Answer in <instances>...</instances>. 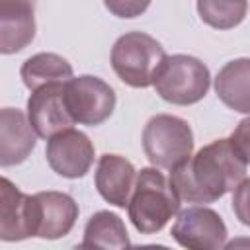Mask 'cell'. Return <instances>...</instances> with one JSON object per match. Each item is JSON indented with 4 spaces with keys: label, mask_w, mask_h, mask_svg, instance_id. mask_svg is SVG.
<instances>
[{
    "label": "cell",
    "mask_w": 250,
    "mask_h": 250,
    "mask_svg": "<svg viewBox=\"0 0 250 250\" xmlns=\"http://www.w3.org/2000/svg\"><path fill=\"white\" fill-rule=\"evenodd\" d=\"M246 166L230 139H219L170 170V184L182 201L205 205L232 191L246 178Z\"/></svg>",
    "instance_id": "obj_1"
},
{
    "label": "cell",
    "mask_w": 250,
    "mask_h": 250,
    "mask_svg": "<svg viewBox=\"0 0 250 250\" xmlns=\"http://www.w3.org/2000/svg\"><path fill=\"white\" fill-rule=\"evenodd\" d=\"M180 197L170 180L154 166L137 172L135 188L127 203V213L133 227L141 234H156L166 223L178 215Z\"/></svg>",
    "instance_id": "obj_2"
},
{
    "label": "cell",
    "mask_w": 250,
    "mask_h": 250,
    "mask_svg": "<svg viewBox=\"0 0 250 250\" xmlns=\"http://www.w3.org/2000/svg\"><path fill=\"white\" fill-rule=\"evenodd\" d=\"M166 59L164 47L143 31L121 35L111 47V68L117 78L131 88H148Z\"/></svg>",
    "instance_id": "obj_3"
},
{
    "label": "cell",
    "mask_w": 250,
    "mask_h": 250,
    "mask_svg": "<svg viewBox=\"0 0 250 250\" xmlns=\"http://www.w3.org/2000/svg\"><path fill=\"white\" fill-rule=\"evenodd\" d=\"M143 150L152 166L174 170L191 156V127L182 117L158 113L150 117L143 129Z\"/></svg>",
    "instance_id": "obj_4"
},
{
    "label": "cell",
    "mask_w": 250,
    "mask_h": 250,
    "mask_svg": "<svg viewBox=\"0 0 250 250\" xmlns=\"http://www.w3.org/2000/svg\"><path fill=\"white\" fill-rule=\"evenodd\" d=\"M156 94L174 105H191L205 98L211 86L209 68L195 57H166L154 78Z\"/></svg>",
    "instance_id": "obj_5"
},
{
    "label": "cell",
    "mask_w": 250,
    "mask_h": 250,
    "mask_svg": "<svg viewBox=\"0 0 250 250\" xmlns=\"http://www.w3.org/2000/svg\"><path fill=\"white\" fill-rule=\"evenodd\" d=\"M64 102L74 123L96 127L113 113L115 92L98 76H72L64 84Z\"/></svg>",
    "instance_id": "obj_6"
},
{
    "label": "cell",
    "mask_w": 250,
    "mask_h": 250,
    "mask_svg": "<svg viewBox=\"0 0 250 250\" xmlns=\"http://www.w3.org/2000/svg\"><path fill=\"white\" fill-rule=\"evenodd\" d=\"M172 238L191 250H219L227 244V225L221 215L209 207H188L178 211L170 230Z\"/></svg>",
    "instance_id": "obj_7"
},
{
    "label": "cell",
    "mask_w": 250,
    "mask_h": 250,
    "mask_svg": "<svg viewBox=\"0 0 250 250\" xmlns=\"http://www.w3.org/2000/svg\"><path fill=\"white\" fill-rule=\"evenodd\" d=\"M45 156L53 172L76 180L90 172L94 164V145L88 135L70 127L47 139Z\"/></svg>",
    "instance_id": "obj_8"
},
{
    "label": "cell",
    "mask_w": 250,
    "mask_h": 250,
    "mask_svg": "<svg viewBox=\"0 0 250 250\" xmlns=\"http://www.w3.org/2000/svg\"><path fill=\"white\" fill-rule=\"evenodd\" d=\"M64 84L66 82H51L31 90L29 94L27 117L41 139H51L53 135L74 125L64 102Z\"/></svg>",
    "instance_id": "obj_9"
},
{
    "label": "cell",
    "mask_w": 250,
    "mask_h": 250,
    "mask_svg": "<svg viewBox=\"0 0 250 250\" xmlns=\"http://www.w3.org/2000/svg\"><path fill=\"white\" fill-rule=\"evenodd\" d=\"M35 236V195L23 193L8 178L0 182V238L16 242Z\"/></svg>",
    "instance_id": "obj_10"
},
{
    "label": "cell",
    "mask_w": 250,
    "mask_h": 250,
    "mask_svg": "<svg viewBox=\"0 0 250 250\" xmlns=\"http://www.w3.org/2000/svg\"><path fill=\"white\" fill-rule=\"evenodd\" d=\"M35 195V236L57 240L66 236L76 219L78 203L62 191H39Z\"/></svg>",
    "instance_id": "obj_11"
},
{
    "label": "cell",
    "mask_w": 250,
    "mask_h": 250,
    "mask_svg": "<svg viewBox=\"0 0 250 250\" xmlns=\"http://www.w3.org/2000/svg\"><path fill=\"white\" fill-rule=\"evenodd\" d=\"M33 37L35 0H0V53H20Z\"/></svg>",
    "instance_id": "obj_12"
},
{
    "label": "cell",
    "mask_w": 250,
    "mask_h": 250,
    "mask_svg": "<svg viewBox=\"0 0 250 250\" xmlns=\"http://www.w3.org/2000/svg\"><path fill=\"white\" fill-rule=\"evenodd\" d=\"M37 137L29 117L21 109L4 107L0 111V166L21 164L35 148Z\"/></svg>",
    "instance_id": "obj_13"
},
{
    "label": "cell",
    "mask_w": 250,
    "mask_h": 250,
    "mask_svg": "<svg viewBox=\"0 0 250 250\" xmlns=\"http://www.w3.org/2000/svg\"><path fill=\"white\" fill-rule=\"evenodd\" d=\"M135 180H137L135 166L125 156L109 154V152L100 156L94 174V184L98 193L107 203L125 209L131 199Z\"/></svg>",
    "instance_id": "obj_14"
},
{
    "label": "cell",
    "mask_w": 250,
    "mask_h": 250,
    "mask_svg": "<svg viewBox=\"0 0 250 250\" xmlns=\"http://www.w3.org/2000/svg\"><path fill=\"white\" fill-rule=\"evenodd\" d=\"M217 98L238 113H250V59L229 61L215 76Z\"/></svg>",
    "instance_id": "obj_15"
},
{
    "label": "cell",
    "mask_w": 250,
    "mask_h": 250,
    "mask_svg": "<svg viewBox=\"0 0 250 250\" xmlns=\"http://www.w3.org/2000/svg\"><path fill=\"white\" fill-rule=\"evenodd\" d=\"M82 248H127L131 246L125 223L111 211L94 213L84 227Z\"/></svg>",
    "instance_id": "obj_16"
},
{
    "label": "cell",
    "mask_w": 250,
    "mask_h": 250,
    "mask_svg": "<svg viewBox=\"0 0 250 250\" xmlns=\"http://www.w3.org/2000/svg\"><path fill=\"white\" fill-rule=\"evenodd\" d=\"M20 76L27 90H37L51 82H68L72 78V64L61 55L37 53L21 64Z\"/></svg>",
    "instance_id": "obj_17"
},
{
    "label": "cell",
    "mask_w": 250,
    "mask_h": 250,
    "mask_svg": "<svg viewBox=\"0 0 250 250\" xmlns=\"http://www.w3.org/2000/svg\"><path fill=\"white\" fill-rule=\"evenodd\" d=\"M248 0H197V14L203 23L215 29H232L246 18Z\"/></svg>",
    "instance_id": "obj_18"
},
{
    "label": "cell",
    "mask_w": 250,
    "mask_h": 250,
    "mask_svg": "<svg viewBox=\"0 0 250 250\" xmlns=\"http://www.w3.org/2000/svg\"><path fill=\"white\" fill-rule=\"evenodd\" d=\"M232 211L242 225L250 227V178H244L232 189Z\"/></svg>",
    "instance_id": "obj_19"
},
{
    "label": "cell",
    "mask_w": 250,
    "mask_h": 250,
    "mask_svg": "<svg viewBox=\"0 0 250 250\" xmlns=\"http://www.w3.org/2000/svg\"><path fill=\"white\" fill-rule=\"evenodd\" d=\"M105 8L117 18H137L146 12L150 0H104Z\"/></svg>",
    "instance_id": "obj_20"
},
{
    "label": "cell",
    "mask_w": 250,
    "mask_h": 250,
    "mask_svg": "<svg viewBox=\"0 0 250 250\" xmlns=\"http://www.w3.org/2000/svg\"><path fill=\"white\" fill-rule=\"evenodd\" d=\"M229 139H230L234 150L246 160V164H250V115L244 117L236 125V129L232 131V135Z\"/></svg>",
    "instance_id": "obj_21"
}]
</instances>
